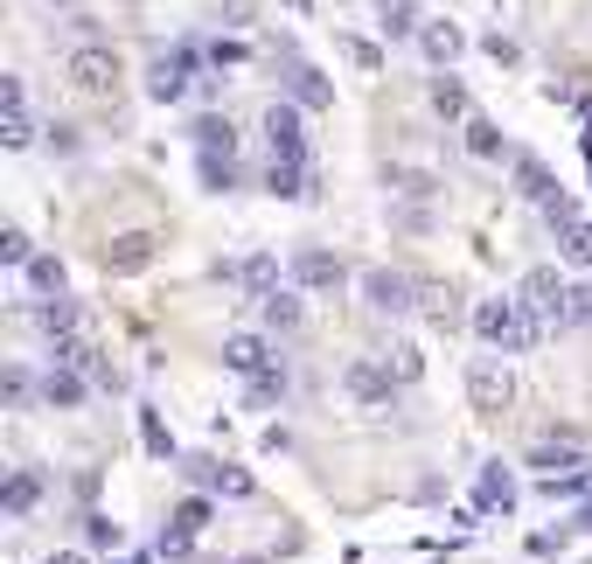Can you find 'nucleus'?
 <instances>
[{"instance_id": "2f4dec72", "label": "nucleus", "mask_w": 592, "mask_h": 564, "mask_svg": "<svg viewBox=\"0 0 592 564\" xmlns=\"http://www.w3.org/2000/svg\"><path fill=\"white\" fill-rule=\"evenodd\" d=\"M0 259H8L14 272H29V259H36V251H29V230H0Z\"/></svg>"}, {"instance_id": "20e7f679", "label": "nucleus", "mask_w": 592, "mask_h": 564, "mask_svg": "<svg viewBox=\"0 0 592 564\" xmlns=\"http://www.w3.org/2000/svg\"><path fill=\"white\" fill-rule=\"evenodd\" d=\"M516 300H523L544 328H572V279H564V272H551V265L523 272V293H516Z\"/></svg>"}, {"instance_id": "7c9ffc66", "label": "nucleus", "mask_w": 592, "mask_h": 564, "mask_svg": "<svg viewBox=\"0 0 592 564\" xmlns=\"http://www.w3.org/2000/svg\"><path fill=\"white\" fill-rule=\"evenodd\" d=\"M279 397H287V370H265V376H251V397L244 404H259V412H265V404H279Z\"/></svg>"}, {"instance_id": "ddd939ff", "label": "nucleus", "mask_w": 592, "mask_h": 564, "mask_svg": "<svg viewBox=\"0 0 592 564\" xmlns=\"http://www.w3.org/2000/svg\"><path fill=\"white\" fill-rule=\"evenodd\" d=\"M0 105H8V119H0V140H8V147H29V140H36V112H29V91H21V77H8V84H0Z\"/></svg>"}, {"instance_id": "a211bd4d", "label": "nucleus", "mask_w": 592, "mask_h": 564, "mask_svg": "<svg viewBox=\"0 0 592 564\" xmlns=\"http://www.w3.org/2000/svg\"><path fill=\"white\" fill-rule=\"evenodd\" d=\"M509 502H516V481H509L502 460H495V467H481V481H474V516H495Z\"/></svg>"}, {"instance_id": "6e6552de", "label": "nucleus", "mask_w": 592, "mask_h": 564, "mask_svg": "<svg viewBox=\"0 0 592 564\" xmlns=\"http://www.w3.org/2000/svg\"><path fill=\"white\" fill-rule=\"evenodd\" d=\"M287 279L300 293H342L349 286V265L334 259V251H300V259L287 265Z\"/></svg>"}, {"instance_id": "6ab92c4d", "label": "nucleus", "mask_w": 592, "mask_h": 564, "mask_svg": "<svg viewBox=\"0 0 592 564\" xmlns=\"http://www.w3.org/2000/svg\"><path fill=\"white\" fill-rule=\"evenodd\" d=\"M265 306V328H272V335H293V328L307 321V306H300V286H279L272 300H259Z\"/></svg>"}, {"instance_id": "4be33fe9", "label": "nucleus", "mask_w": 592, "mask_h": 564, "mask_svg": "<svg viewBox=\"0 0 592 564\" xmlns=\"http://www.w3.org/2000/svg\"><path fill=\"white\" fill-rule=\"evenodd\" d=\"M42 404L77 412V404H84V376H77V370H49V376H42Z\"/></svg>"}, {"instance_id": "72a5a7b5", "label": "nucleus", "mask_w": 592, "mask_h": 564, "mask_svg": "<svg viewBox=\"0 0 592 564\" xmlns=\"http://www.w3.org/2000/svg\"><path fill=\"white\" fill-rule=\"evenodd\" d=\"M147 251H153V238H119V244L106 251V259H112V265L126 272V265H140V259H147Z\"/></svg>"}, {"instance_id": "f3484780", "label": "nucleus", "mask_w": 592, "mask_h": 564, "mask_svg": "<svg viewBox=\"0 0 592 564\" xmlns=\"http://www.w3.org/2000/svg\"><path fill=\"white\" fill-rule=\"evenodd\" d=\"M516 189L536 202V210H544V202H558L564 189H558V174L544 168V161H536V153H516Z\"/></svg>"}, {"instance_id": "f704fd0d", "label": "nucleus", "mask_w": 592, "mask_h": 564, "mask_svg": "<svg viewBox=\"0 0 592 564\" xmlns=\"http://www.w3.org/2000/svg\"><path fill=\"white\" fill-rule=\"evenodd\" d=\"M383 182H391V189H404V195H432V182H425L419 168H391V174H383Z\"/></svg>"}, {"instance_id": "9b49d317", "label": "nucleus", "mask_w": 592, "mask_h": 564, "mask_svg": "<svg viewBox=\"0 0 592 564\" xmlns=\"http://www.w3.org/2000/svg\"><path fill=\"white\" fill-rule=\"evenodd\" d=\"M223 370H238V376H265V370H279V349H272L265 335H230V342H223Z\"/></svg>"}, {"instance_id": "4468645a", "label": "nucleus", "mask_w": 592, "mask_h": 564, "mask_svg": "<svg viewBox=\"0 0 592 564\" xmlns=\"http://www.w3.org/2000/svg\"><path fill=\"white\" fill-rule=\"evenodd\" d=\"M398 391H404V383L383 370V363H355V370H349V397H355V404H391Z\"/></svg>"}, {"instance_id": "e433bc0d", "label": "nucleus", "mask_w": 592, "mask_h": 564, "mask_svg": "<svg viewBox=\"0 0 592 564\" xmlns=\"http://www.w3.org/2000/svg\"><path fill=\"white\" fill-rule=\"evenodd\" d=\"M579 321H592V279H579V286H572V328Z\"/></svg>"}, {"instance_id": "5701e85b", "label": "nucleus", "mask_w": 592, "mask_h": 564, "mask_svg": "<svg viewBox=\"0 0 592 564\" xmlns=\"http://www.w3.org/2000/svg\"><path fill=\"white\" fill-rule=\"evenodd\" d=\"M195 147L202 153H238V125H230L223 112H202L195 119Z\"/></svg>"}, {"instance_id": "58836bf2", "label": "nucleus", "mask_w": 592, "mask_h": 564, "mask_svg": "<svg viewBox=\"0 0 592 564\" xmlns=\"http://www.w3.org/2000/svg\"><path fill=\"white\" fill-rule=\"evenodd\" d=\"M8 404H29V370H8Z\"/></svg>"}, {"instance_id": "c9c22d12", "label": "nucleus", "mask_w": 592, "mask_h": 564, "mask_svg": "<svg viewBox=\"0 0 592 564\" xmlns=\"http://www.w3.org/2000/svg\"><path fill=\"white\" fill-rule=\"evenodd\" d=\"M342 49H349V57L363 63V70H377V63H383V49H377V42H363V36H342Z\"/></svg>"}, {"instance_id": "2eb2a0df", "label": "nucleus", "mask_w": 592, "mask_h": 564, "mask_svg": "<svg viewBox=\"0 0 592 564\" xmlns=\"http://www.w3.org/2000/svg\"><path fill=\"white\" fill-rule=\"evenodd\" d=\"M377 29L391 36V42H419V29H425V14H419V0H377Z\"/></svg>"}, {"instance_id": "aec40b11", "label": "nucleus", "mask_w": 592, "mask_h": 564, "mask_svg": "<svg viewBox=\"0 0 592 564\" xmlns=\"http://www.w3.org/2000/svg\"><path fill=\"white\" fill-rule=\"evenodd\" d=\"M195 481H202V489H217V495H251V474L230 467V460H195Z\"/></svg>"}, {"instance_id": "c756f323", "label": "nucleus", "mask_w": 592, "mask_h": 564, "mask_svg": "<svg viewBox=\"0 0 592 564\" xmlns=\"http://www.w3.org/2000/svg\"><path fill=\"white\" fill-rule=\"evenodd\" d=\"M572 460H579V440H544V446L530 453V467H544V474H551V467H572Z\"/></svg>"}, {"instance_id": "a878e982", "label": "nucleus", "mask_w": 592, "mask_h": 564, "mask_svg": "<svg viewBox=\"0 0 592 564\" xmlns=\"http://www.w3.org/2000/svg\"><path fill=\"white\" fill-rule=\"evenodd\" d=\"M468 153H474V161H502V125L495 119H468Z\"/></svg>"}, {"instance_id": "1a4fd4ad", "label": "nucleus", "mask_w": 592, "mask_h": 564, "mask_svg": "<svg viewBox=\"0 0 592 564\" xmlns=\"http://www.w3.org/2000/svg\"><path fill=\"white\" fill-rule=\"evenodd\" d=\"M210 516H217V508L202 502V495H189V502H182V508L168 516V530H161V557H182V551L195 544V536L210 530Z\"/></svg>"}, {"instance_id": "f257e3e1", "label": "nucleus", "mask_w": 592, "mask_h": 564, "mask_svg": "<svg viewBox=\"0 0 592 564\" xmlns=\"http://www.w3.org/2000/svg\"><path fill=\"white\" fill-rule=\"evenodd\" d=\"M474 335H481L488 349H502V355H523V349H544V335H551V328L536 321L523 300H502V293H488V300L474 306Z\"/></svg>"}, {"instance_id": "bb28decb", "label": "nucleus", "mask_w": 592, "mask_h": 564, "mask_svg": "<svg viewBox=\"0 0 592 564\" xmlns=\"http://www.w3.org/2000/svg\"><path fill=\"white\" fill-rule=\"evenodd\" d=\"M383 370H391L398 383H419L425 376V355L411 349V342H391V349H383Z\"/></svg>"}, {"instance_id": "423d86ee", "label": "nucleus", "mask_w": 592, "mask_h": 564, "mask_svg": "<svg viewBox=\"0 0 592 564\" xmlns=\"http://www.w3.org/2000/svg\"><path fill=\"white\" fill-rule=\"evenodd\" d=\"M223 286H238L251 300H272L279 286H293V279H279V259L272 251H244V259H223Z\"/></svg>"}, {"instance_id": "4c0bfd02", "label": "nucleus", "mask_w": 592, "mask_h": 564, "mask_svg": "<svg viewBox=\"0 0 592 564\" xmlns=\"http://www.w3.org/2000/svg\"><path fill=\"white\" fill-rule=\"evenodd\" d=\"M481 49H488V57H495V63H516V42H509L502 29H495V36H481Z\"/></svg>"}, {"instance_id": "412c9836", "label": "nucleus", "mask_w": 592, "mask_h": 564, "mask_svg": "<svg viewBox=\"0 0 592 564\" xmlns=\"http://www.w3.org/2000/svg\"><path fill=\"white\" fill-rule=\"evenodd\" d=\"M432 105H440V119H460V125L474 119V105H468V84H460L453 70H440V77H432Z\"/></svg>"}, {"instance_id": "7ed1b4c3", "label": "nucleus", "mask_w": 592, "mask_h": 564, "mask_svg": "<svg viewBox=\"0 0 592 564\" xmlns=\"http://www.w3.org/2000/svg\"><path fill=\"white\" fill-rule=\"evenodd\" d=\"M63 77H70V91H84V98H119V49L112 42H77L70 57H63Z\"/></svg>"}, {"instance_id": "ea45409f", "label": "nucleus", "mask_w": 592, "mask_h": 564, "mask_svg": "<svg viewBox=\"0 0 592 564\" xmlns=\"http://www.w3.org/2000/svg\"><path fill=\"white\" fill-rule=\"evenodd\" d=\"M49 564H84V557H77V551H63V557H49Z\"/></svg>"}, {"instance_id": "c85d7f7f", "label": "nucleus", "mask_w": 592, "mask_h": 564, "mask_svg": "<svg viewBox=\"0 0 592 564\" xmlns=\"http://www.w3.org/2000/svg\"><path fill=\"white\" fill-rule=\"evenodd\" d=\"M29 293L36 300H57L63 293V265L57 259H29Z\"/></svg>"}, {"instance_id": "39448f33", "label": "nucleus", "mask_w": 592, "mask_h": 564, "mask_svg": "<svg viewBox=\"0 0 592 564\" xmlns=\"http://www.w3.org/2000/svg\"><path fill=\"white\" fill-rule=\"evenodd\" d=\"M544 223H551V238H558V259H564V265H592V216L579 210L572 195L544 202Z\"/></svg>"}, {"instance_id": "f03ea898", "label": "nucleus", "mask_w": 592, "mask_h": 564, "mask_svg": "<svg viewBox=\"0 0 592 564\" xmlns=\"http://www.w3.org/2000/svg\"><path fill=\"white\" fill-rule=\"evenodd\" d=\"M210 70V49L202 42H174V49H161V57L147 63V98L153 105H174V98H189V84Z\"/></svg>"}, {"instance_id": "f8f14e48", "label": "nucleus", "mask_w": 592, "mask_h": 564, "mask_svg": "<svg viewBox=\"0 0 592 564\" xmlns=\"http://www.w3.org/2000/svg\"><path fill=\"white\" fill-rule=\"evenodd\" d=\"M468 391H474V404H481L488 419L516 404V383H509V370H495V363H474V370H468Z\"/></svg>"}, {"instance_id": "9d476101", "label": "nucleus", "mask_w": 592, "mask_h": 564, "mask_svg": "<svg viewBox=\"0 0 592 564\" xmlns=\"http://www.w3.org/2000/svg\"><path fill=\"white\" fill-rule=\"evenodd\" d=\"M259 133H265V147L272 153H307V119H300V105H265V119H259Z\"/></svg>"}, {"instance_id": "b1692460", "label": "nucleus", "mask_w": 592, "mask_h": 564, "mask_svg": "<svg viewBox=\"0 0 592 564\" xmlns=\"http://www.w3.org/2000/svg\"><path fill=\"white\" fill-rule=\"evenodd\" d=\"M195 174H202V189H210V195H230V189H238V153H202Z\"/></svg>"}, {"instance_id": "dca6fc26", "label": "nucleus", "mask_w": 592, "mask_h": 564, "mask_svg": "<svg viewBox=\"0 0 592 564\" xmlns=\"http://www.w3.org/2000/svg\"><path fill=\"white\" fill-rule=\"evenodd\" d=\"M419 49H425V63H460V49H468V36H460L453 29V21H425V29H419Z\"/></svg>"}, {"instance_id": "473e14b6", "label": "nucleus", "mask_w": 592, "mask_h": 564, "mask_svg": "<svg viewBox=\"0 0 592 564\" xmlns=\"http://www.w3.org/2000/svg\"><path fill=\"white\" fill-rule=\"evenodd\" d=\"M238 63H251V49H244L238 36H230V42L217 36V42H210V70H238Z\"/></svg>"}, {"instance_id": "cd10ccee", "label": "nucleus", "mask_w": 592, "mask_h": 564, "mask_svg": "<svg viewBox=\"0 0 592 564\" xmlns=\"http://www.w3.org/2000/svg\"><path fill=\"white\" fill-rule=\"evenodd\" d=\"M287 77H293V98H300V105H328V77H321V70L287 63Z\"/></svg>"}, {"instance_id": "0eeeda50", "label": "nucleus", "mask_w": 592, "mask_h": 564, "mask_svg": "<svg viewBox=\"0 0 592 564\" xmlns=\"http://www.w3.org/2000/svg\"><path fill=\"white\" fill-rule=\"evenodd\" d=\"M363 300L377 306V314H411V306H425V293H419V279H404V272H391V265H377V272H363Z\"/></svg>"}, {"instance_id": "393cba45", "label": "nucleus", "mask_w": 592, "mask_h": 564, "mask_svg": "<svg viewBox=\"0 0 592 564\" xmlns=\"http://www.w3.org/2000/svg\"><path fill=\"white\" fill-rule=\"evenodd\" d=\"M36 502H42V474L36 467L8 474V516H36Z\"/></svg>"}]
</instances>
